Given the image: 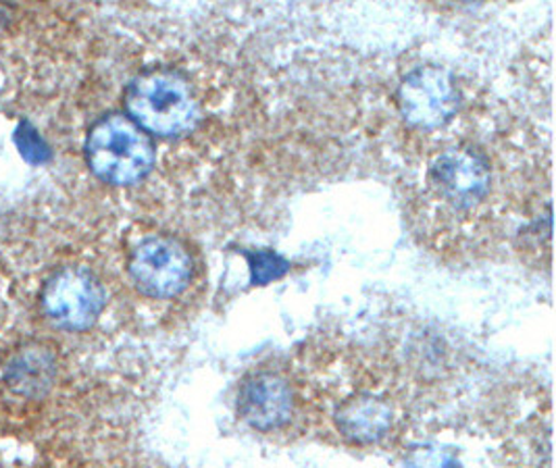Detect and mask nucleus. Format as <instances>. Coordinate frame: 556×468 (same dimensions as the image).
Listing matches in <instances>:
<instances>
[{
	"label": "nucleus",
	"mask_w": 556,
	"mask_h": 468,
	"mask_svg": "<svg viewBox=\"0 0 556 468\" xmlns=\"http://www.w3.org/2000/svg\"><path fill=\"white\" fill-rule=\"evenodd\" d=\"M54 377L51 352L40 345H26L15 352L2 370V383L15 397L38 400L47 394Z\"/></svg>",
	"instance_id": "nucleus-8"
},
{
	"label": "nucleus",
	"mask_w": 556,
	"mask_h": 468,
	"mask_svg": "<svg viewBox=\"0 0 556 468\" xmlns=\"http://www.w3.org/2000/svg\"><path fill=\"white\" fill-rule=\"evenodd\" d=\"M455 81L440 67H419L406 75L399 88V106L415 127H440L456 113Z\"/></svg>",
	"instance_id": "nucleus-6"
},
{
	"label": "nucleus",
	"mask_w": 556,
	"mask_h": 468,
	"mask_svg": "<svg viewBox=\"0 0 556 468\" xmlns=\"http://www.w3.org/2000/svg\"><path fill=\"white\" fill-rule=\"evenodd\" d=\"M40 302L54 325L70 331H84L101 317L104 290L94 273L65 267L47 281Z\"/></svg>",
	"instance_id": "nucleus-4"
},
{
	"label": "nucleus",
	"mask_w": 556,
	"mask_h": 468,
	"mask_svg": "<svg viewBox=\"0 0 556 468\" xmlns=\"http://www.w3.org/2000/svg\"><path fill=\"white\" fill-rule=\"evenodd\" d=\"M86 163L104 184H138L154 165L151 136L127 115H106L88 134Z\"/></svg>",
	"instance_id": "nucleus-2"
},
{
	"label": "nucleus",
	"mask_w": 556,
	"mask_h": 468,
	"mask_svg": "<svg viewBox=\"0 0 556 468\" xmlns=\"http://www.w3.org/2000/svg\"><path fill=\"white\" fill-rule=\"evenodd\" d=\"M238 413L256 431H274L292 419L294 395L276 372H254L240 388Z\"/></svg>",
	"instance_id": "nucleus-7"
},
{
	"label": "nucleus",
	"mask_w": 556,
	"mask_h": 468,
	"mask_svg": "<svg viewBox=\"0 0 556 468\" xmlns=\"http://www.w3.org/2000/svg\"><path fill=\"white\" fill-rule=\"evenodd\" d=\"M336 420L344 438L356 444H371L390 431L392 410L380 397L356 395L340 406Z\"/></svg>",
	"instance_id": "nucleus-9"
},
{
	"label": "nucleus",
	"mask_w": 556,
	"mask_h": 468,
	"mask_svg": "<svg viewBox=\"0 0 556 468\" xmlns=\"http://www.w3.org/2000/svg\"><path fill=\"white\" fill-rule=\"evenodd\" d=\"M127 117L147 134L177 138L201 119V104L190 81L174 69H151L131 79L124 94Z\"/></svg>",
	"instance_id": "nucleus-1"
},
{
	"label": "nucleus",
	"mask_w": 556,
	"mask_h": 468,
	"mask_svg": "<svg viewBox=\"0 0 556 468\" xmlns=\"http://www.w3.org/2000/svg\"><path fill=\"white\" fill-rule=\"evenodd\" d=\"M129 277L144 296L167 300L188 288L192 279V258L174 238L154 236L140 242L129 254Z\"/></svg>",
	"instance_id": "nucleus-3"
},
{
	"label": "nucleus",
	"mask_w": 556,
	"mask_h": 468,
	"mask_svg": "<svg viewBox=\"0 0 556 468\" xmlns=\"http://www.w3.org/2000/svg\"><path fill=\"white\" fill-rule=\"evenodd\" d=\"M247 256H249V263H251L253 283H258V286L276 281L290 269L288 261H283L279 254L269 252V250H258V252H251Z\"/></svg>",
	"instance_id": "nucleus-10"
},
{
	"label": "nucleus",
	"mask_w": 556,
	"mask_h": 468,
	"mask_svg": "<svg viewBox=\"0 0 556 468\" xmlns=\"http://www.w3.org/2000/svg\"><path fill=\"white\" fill-rule=\"evenodd\" d=\"M430 184L453 208H473L490 192L488 159L471 147L444 150L431 165Z\"/></svg>",
	"instance_id": "nucleus-5"
}]
</instances>
